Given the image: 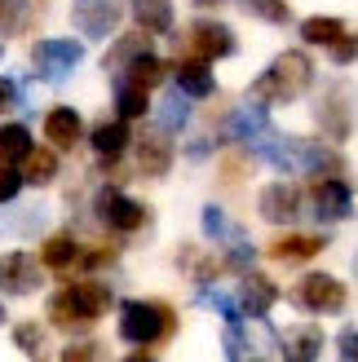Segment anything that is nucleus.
<instances>
[{
  "instance_id": "obj_39",
  "label": "nucleus",
  "mask_w": 358,
  "mask_h": 362,
  "mask_svg": "<svg viewBox=\"0 0 358 362\" xmlns=\"http://www.w3.org/2000/svg\"><path fill=\"white\" fill-rule=\"evenodd\" d=\"M115 257H120L115 247H93V252H80V269L88 274V269H102V265H111Z\"/></svg>"
},
{
  "instance_id": "obj_30",
  "label": "nucleus",
  "mask_w": 358,
  "mask_h": 362,
  "mask_svg": "<svg viewBox=\"0 0 358 362\" xmlns=\"http://www.w3.org/2000/svg\"><path fill=\"white\" fill-rule=\"evenodd\" d=\"M31 18H35V5H27V0H0V31L5 35L27 31Z\"/></svg>"
},
{
  "instance_id": "obj_15",
  "label": "nucleus",
  "mask_w": 358,
  "mask_h": 362,
  "mask_svg": "<svg viewBox=\"0 0 358 362\" xmlns=\"http://www.w3.org/2000/svg\"><path fill=\"white\" fill-rule=\"evenodd\" d=\"M275 300H279L275 279L257 274V269H243V283H239V310H243L248 318H265V314L275 310Z\"/></svg>"
},
{
  "instance_id": "obj_7",
  "label": "nucleus",
  "mask_w": 358,
  "mask_h": 362,
  "mask_svg": "<svg viewBox=\"0 0 358 362\" xmlns=\"http://www.w3.org/2000/svg\"><path fill=\"white\" fill-rule=\"evenodd\" d=\"M93 208H98V221H102L106 230H115V234H133V230L146 226V208H142L137 199H129L124 190H115V186L98 190Z\"/></svg>"
},
{
  "instance_id": "obj_6",
  "label": "nucleus",
  "mask_w": 358,
  "mask_h": 362,
  "mask_svg": "<svg viewBox=\"0 0 358 362\" xmlns=\"http://www.w3.org/2000/svg\"><path fill=\"white\" fill-rule=\"evenodd\" d=\"M235 31L217 18H195L190 23V35H186V53L190 58H204V62H217V58H235Z\"/></svg>"
},
{
  "instance_id": "obj_35",
  "label": "nucleus",
  "mask_w": 358,
  "mask_h": 362,
  "mask_svg": "<svg viewBox=\"0 0 358 362\" xmlns=\"http://www.w3.org/2000/svg\"><path fill=\"white\" fill-rule=\"evenodd\" d=\"M253 261H257V252H253V243H248V239L226 243V269H253Z\"/></svg>"
},
{
  "instance_id": "obj_37",
  "label": "nucleus",
  "mask_w": 358,
  "mask_h": 362,
  "mask_svg": "<svg viewBox=\"0 0 358 362\" xmlns=\"http://www.w3.org/2000/svg\"><path fill=\"white\" fill-rule=\"evenodd\" d=\"M226 358L230 362H265V358H248V336H243V327H230L226 332Z\"/></svg>"
},
{
  "instance_id": "obj_42",
  "label": "nucleus",
  "mask_w": 358,
  "mask_h": 362,
  "mask_svg": "<svg viewBox=\"0 0 358 362\" xmlns=\"http://www.w3.org/2000/svg\"><path fill=\"white\" fill-rule=\"evenodd\" d=\"M62 362H98V345H88V340H84V345H67Z\"/></svg>"
},
{
  "instance_id": "obj_5",
  "label": "nucleus",
  "mask_w": 358,
  "mask_h": 362,
  "mask_svg": "<svg viewBox=\"0 0 358 362\" xmlns=\"http://www.w3.org/2000/svg\"><path fill=\"white\" fill-rule=\"evenodd\" d=\"M345 300H350L345 283L323 274V269H314V274H306L292 287V305H296V310H306V314H341Z\"/></svg>"
},
{
  "instance_id": "obj_29",
  "label": "nucleus",
  "mask_w": 358,
  "mask_h": 362,
  "mask_svg": "<svg viewBox=\"0 0 358 362\" xmlns=\"http://www.w3.org/2000/svg\"><path fill=\"white\" fill-rule=\"evenodd\" d=\"M23 177L31 181V186H49V181L58 177V155H53L49 146H45V151H31V155L23 159Z\"/></svg>"
},
{
  "instance_id": "obj_45",
  "label": "nucleus",
  "mask_w": 358,
  "mask_h": 362,
  "mask_svg": "<svg viewBox=\"0 0 358 362\" xmlns=\"http://www.w3.org/2000/svg\"><path fill=\"white\" fill-rule=\"evenodd\" d=\"M195 5H200V9H212V5H221V0H195Z\"/></svg>"
},
{
  "instance_id": "obj_47",
  "label": "nucleus",
  "mask_w": 358,
  "mask_h": 362,
  "mask_svg": "<svg viewBox=\"0 0 358 362\" xmlns=\"http://www.w3.org/2000/svg\"><path fill=\"white\" fill-rule=\"evenodd\" d=\"M354 274H358V261H354Z\"/></svg>"
},
{
  "instance_id": "obj_17",
  "label": "nucleus",
  "mask_w": 358,
  "mask_h": 362,
  "mask_svg": "<svg viewBox=\"0 0 358 362\" xmlns=\"http://www.w3.org/2000/svg\"><path fill=\"white\" fill-rule=\"evenodd\" d=\"M173 168V146H168V133H142L137 137V173L146 177H164Z\"/></svg>"
},
{
  "instance_id": "obj_43",
  "label": "nucleus",
  "mask_w": 358,
  "mask_h": 362,
  "mask_svg": "<svg viewBox=\"0 0 358 362\" xmlns=\"http://www.w3.org/2000/svg\"><path fill=\"white\" fill-rule=\"evenodd\" d=\"M18 98H23V88H18L13 80H0V111H5V106H13Z\"/></svg>"
},
{
  "instance_id": "obj_3",
  "label": "nucleus",
  "mask_w": 358,
  "mask_h": 362,
  "mask_svg": "<svg viewBox=\"0 0 358 362\" xmlns=\"http://www.w3.org/2000/svg\"><path fill=\"white\" fill-rule=\"evenodd\" d=\"M177 332V314L164 300H124L120 305V340L129 345H159Z\"/></svg>"
},
{
  "instance_id": "obj_40",
  "label": "nucleus",
  "mask_w": 358,
  "mask_h": 362,
  "mask_svg": "<svg viewBox=\"0 0 358 362\" xmlns=\"http://www.w3.org/2000/svg\"><path fill=\"white\" fill-rule=\"evenodd\" d=\"M336 358H341V362H358V332L354 327H345L341 336H336Z\"/></svg>"
},
{
  "instance_id": "obj_36",
  "label": "nucleus",
  "mask_w": 358,
  "mask_h": 362,
  "mask_svg": "<svg viewBox=\"0 0 358 362\" xmlns=\"http://www.w3.org/2000/svg\"><path fill=\"white\" fill-rule=\"evenodd\" d=\"M23 173H18L13 164H0V204H13L18 199V190H23Z\"/></svg>"
},
{
  "instance_id": "obj_11",
  "label": "nucleus",
  "mask_w": 358,
  "mask_h": 362,
  "mask_svg": "<svg viewBox=\"0 0 358 362\" xmlns=\"http://www.w3.org/2000/svg\"><path fill=\"white\" fill-rule=\"evenodd\" d=\"M45 279V265H35L27 252H5L0 257V292L5 296H31Z\"/></svg>"
},
{
  "instance_id": "obj_44",
  "label": "nucleus",
  "mask_w": 358,
  "mask_h": 362,
  "mask_svg": "<svg viewBox=\"0 0 358 362\" xmlns=\"http://www.w3.org/2000/svg\"><path fill=\"white\" fill-rule=\"evenodd\" d=\"M124 362H155V358H151V354H129Z\"/></svg>"
},
{
  "instance_id": "obj_16",
  "label": "nucleus",
  "mask_w": 358,
  "mask_h": 362,
  "mask_svg": "<svg viewBox=\"0 0 358 362\" xmlns=\"http://www.w3.org/2000/svg\"><path fill=\"white\" fill-rule=\"evenodd\" d=\"M279 349H283V362H318V354H323V332H318L314 322L288 327L279 336Z\"/></svg>"
},
{
  "instance_id": "obj_46",
  "label": "nucleus",
  "mask_w": 358,
  "mask_h": 362,
  "mask_svg": "<svg viewBox=\"0 0 358 362\" xmlns=\"http://www.w3.org/2000/svg\"><path fill=\"white\" fill-rule=\"evenodd\" d=\"M0 322H5V305H0Z\"/></svg>"
},
{
  "instance_id": "obj_4",
  "label": "nucleus",
  "mask_w": 358,
  "mask_h": 362,
  "mask_svg": "<svg viewBox=\"0 0 358 362\" xmlns=\"http://www.w3.org/2000/svg\"><path fill=\"white\" fill-rule=\"evenodd\" d=\"M354 111H358L354 84H341V80H332L323 93H318V102H314V119H318V129H323L332 141H345L354 133Z\"/></svg>"
},
{
  "instance_id": "obj_22",
  "label": "nucleus",
  "mask_w": 358,
  "mask_h": 362,
  "mask_svg": "<svg viewBox=\"0 0 358 362\" xmlns=\"http://www.w3.org/2000/svg\"><path fill=\"white\" fill-rule=\"evenodd\" d=\"M129 119H106V124H98V129H93V137H88V141H93V151L102 155V159H120L124 151H129Z\"/></svg>"
},
{
  "instance_id": "obj_21",
  "label": "nucleus",
  "mask_w": 358,
  "mask_h": 362,
  "mask_svg": "<svg viewBox=\"0 0 358 362\" xmlns=\"http://www.w3.org/2000/svg\"><path fill=\"white\" fill-rule=\"evenodd\" d=\"M40 261L53 269V274H67V269H80V243L71 234H49L40 247Z\"/></svg>"
},
{
  "instance_id": "obj_13",
  "label": "nucleus",
  "mask_w": 358,
  "mask_h": 362,
  "mask_svg": "<svg viewBox=\"0 0 358 362\" xmlns=\"http://www.w3.org/2000/svg\"><path fill=\"white\" fill-rule=\"evenodd\" d=\"M265 133H270V115H265V102H257V98L235 106V111L226 115V137L230 141H243L248 151H253Z\"/></svg>"
},
{
  "instance_id": "obj_32",
  "label": "nucleus",
  "mask_w": 358,
  "mask_h": 362,
  "mask_svg": "<svg viewBox=\"0 0 358 362\" xmlns=\"http://www.w3.org/2000/svg\"><path fill=\"white\" fill-rule=\"evenodd\" d=\"M204 234H208V239H217V243H239L243 239V230L230 221L221 208H204Z\"/></svg>"
},
{
  "instance_id": "obj_41",
  "label": "nucleus",
  "mask_w": 358,
  "mask_h": 362,
  "mask_svg": "<svg viewBox=\"0 0 358 362\" xmlns=\"http://www.w3.org/2000/svg\"><path fill=\"white\" fill-rule=\"evenodd\" d=\"M13 340L27 354H35V349H40V327H35V322H23V327H13Z\"/></svg>"
},
{
  "instance_id": "obj_26",
  "label": "nucleus",
  "mask_w": 358,
  "mask_h": 362,
  "mask_svg": "<svg viewBox=\"0 0 358 362\" xmlns=\"http://www.w3.org/2000/svg\"><path fill=\"white\" fill-rule=\"evenodd\" d=\"M120 76L133 80V84H142V88L151 93V88H159V80L168 76V66H164V58H155V49H151V53H142V58H133L129 66L120 71Z\"/></svg>"
},
{
  "instance_id": "obj_19",
  "label": "nucleus",
  "mask_w": 358,
  "mask_h": 362,
  "mask_svg": "<svg viewBox=\"0 0 358 362\" xmlns=\"http://www.w3.org/2000/svg\"><path fill=\"white\" fill-rule=\"evenodd\" d=\"M45 137H49V146L71 151V146H80L84 124H80V115L71 111V106H53V111L45 115Z\"/></svg>"
},
{
  "instance_id": "obj_23",
  "label": "nucleus",
  "mask_w": 358,
  "mask_h": 362,
  "mask_svg": "<svg viewBox=\"0 0 358 362\" xmlns=\"http://www.w3.org/2000/svg\"><path fill=\"white\" fill-rule=\"evenodd\" d=\"M133 18L146 35H168L173 31V0H133Z\"/></svg>"
},
{
  "instance_id": "obj_18",
  "label": "nucleus",
  "mask_w": 358,
  "mask_h": 362,
  "mask_svg": "<svg viewBox=\"0 0 358 362\" xmlns=\"http://www.w3.org/2000/svg\"><path fill=\"white\" fill-rule=\"evenodd\" d=\"M173 76H177V88H182L190 102H195V98H212V93H217V76H212V66H208L204 58H182Z\"/></svg>"
},
{
  "instance_id": "obj_10",
  "label": "nucleus",
  "mask_w": 358,
  "mask_h": 362,
  "mask_svg": "<svg viewBox=\"0 0 358 362\" xmlns=\"http://www.w3.org/2000/svg\"><path fill=\"white\" fill-rule=\"evenodd\" d=\"M120 13H124V0H76L71 23L80 27L84 40H106L120 27Z\"/></svg>"
},
{
  "instance_id": "obj_31",
  "label": "nucleus",
  "mask_w": 358,
  "mask_h": 362,
  "mask_svg": "<svg viewBox=\"0 0 358 362\" xmlns=\"http://www.w3.org/2000/svg\"><path fill=\"white\" fill-rule=\"evenodd\" d=\"M142 53H151V40H146V31H137V35H124V40L111 49V58H106V66L111 71H124L133 58H142Z\"/></svg>"
},
{
  "instance_id": "obj_25",
  "label": "nucleus",
  "mask_w": 358,
  "mask_h": 362,
  "mask_svg": "<svg viewBox=\"0 0 358 362\" xmlns=\"http://www.w3.org/2000/svg\"><path fill=\"white\" fill-rule=\"evenodd\" d=\"M341 35H345V23H341V18H332V13H314V18H306V23H301V40H306V45L332 49Z\"/></svg>"
},
{
  "instance_id": "obj_33",
  "label": "nucleus",
  "mask_w": 358,
  "mask_h": 362,
  "mask_svg": "<svg viewBox=\"0 0 358 362\" xmlns=\"http://www.w3.org/2000/svg\"><path fill=\"white\" fill-rule=\"evenodd\" d=\"M239 5L253 13V18H261V23H275V27H283V23H292V9H288V0H239Z\"/></svg>"
},
{
  "instance_id": "obj_24",
  "label": "nucleus",
  "mask_w": 358,
  "mask_h": 362,
  "mask_svg": "<svg viewBox=\"0 0 358 362\" xmlns=\"http://www.w3.org/2000/svg\"><path fill=\"white\" fill-rule=\"evenodd\" d=\"M115 119H142V115H146L151 111V93H146V88H142V84H133V80H115Z\"/></svg>"
},
{
  "instance_id": "obj_28",
  "label": "nucleus",
  "mask_w": 358,
  "mask_h": 362,
  "mask_svg": "<svg viewBox=\"0 0 358 362\" xmlns=\"http://www.w3.org/2000/svg\"><path fill=\"white\" fill-rule=\"evenodd\" d=\"M190 124V98L182 93V88H168L164 102H159V129L164 133H177Z\"/></svg>"
},
{
  "instance_id": "obj_34",
  "label": "nucleus",
  "mask_w": 358,
  "mask_h": 362,
  "mask_svg": "<svg viewBox=\"0 0 358 362\" xmlns=\"http://www.w3.org/2000/svg\"><path fill=\"white\" fill-rule=\"evenodd\" d=\"M200 305H212L230 327H239V318H243V310H239V296H226V292H212V287H204L200 292Z\"/></svg>"
},
{
  "instance_id": "obj_12",
  "label": "nucleus",
  "mask_w": 358,
  "mask_h": 362,
  "mask_svg": "<svg viewBox=\"0 0 358 362\" xmlns=\"http://www.w3.org/2000/svg\"><path fill=\"white\" fill-rule=\"evenodd\" d=\"M292 173H306V177H336L341 173V155H336L328 141H314V137H296L292 141Z\"/></svg>"
},
{
  "instance_id": "obj_2",
  "label": "nucleus",
  "mask_w": 358,
  "mask_h": 362,
  "mask_svg": "<svg viewBox=\"0 0 358 362\" xmlns=\"http://www.w3.org/2000/svg\"><path fill=\"white\" fill-rule=\"evenodd\" d=\"M310 84H314V62L306 58V53H296V49H283L279 58L257 76L253 98L265 102V106H270V102L283 106V102H296Z\"/></svg>"
},
{
  "instance_id": "obj_8",
  "label": "nucleus",
  "mask_w": 358,
  "mask_h": 362,
  "mask_svg": "<svg viewBox=\"0 0 358 362\" xmlns=\"http://www.w3.org/2000/svg\"><path fill=\"white\" fill-rule=\"evenodd\" d=\"M80 58H84V49H80L76 40H40V45L31 49V66H35V76L49 80V84H62L71 71L80 66Z\"/></svg>"
},
{
  "instance_id": "obj_9",
  "label": "nucleus",
  "mask_w": 358,
  "mask_h": 362,
  "mask_svg": "<svg viewBox=\"0 0 358 362\" xmlns=\"http://www.w3.org/2000/svg\"><path fill=\"white\" fill-rule=\"evenodd\" d=\"M310 212H314L323 226L350 221V216H354V190L345 186L341 177H318L314 186H310Z\"/></svg>"
},
{
  "instance_id": "obj_27",
  "label": "nucleus",
  "mask_w": 358,
  "mask_h": 362,
  "mask_svg": "<svg viewBox=\"0 0 358 362\" xmlns=\"http://www.w3.org/2000/svg\"><path fill=\"white\" fill-rule=\"evenodd\" d=\"M31 133L27 124H0V164H23L31 155Z\"/></svg>"
},
{
  "instance_id": "obj_1",
  "label": "nucleus",
  "mask_w": 358,
  "mask_h": 362,
  "mask_svg": "<svg viewBox=\"0 0 358 362\" xmlns=\"http://www.w3.org/2000/svg\"><path fill=\"white\" fill-rule=\"evenodd\" d=\"M111 310V287L98 283V279H80L62 287L58 296H49V322L62 332H84Z\"/></svg>"
},
{
  "instance_id": "obj_38",
  "label": "nucleus",
  "mask_w": 358,
  "mask_h": 362,
  "mask_svg": "<svg viewBox=\"0 0 358 362\" xmlns=\"http://www.w3.org/2000/svg\"><path fill=\"white\" fill-rule=\"evenodd\" d=\"M354 58H358V35H350V31H345L341 40L332 45V62H336V66H350Z\"/></svg>"
},
{
  "instance_id": "obj_14",
  "label": "nucleus",
  "mask_w": 358,
  "mask_h": 362,
  "mask_svg": "<svg viewBox=\"0 0 358 362\" xmlns=\"http://www.w3.org/2000/svg\"><path fill=\"white\" fill-rule=\"evenodd\" d=\"M257 208H261V216L270 226H292L301 216V190L288 186V181H275V186H265L257 194Z\"/></svg>"
},
{
  "instance_id": "obj_20",
  "label": "nucleus",
  "mask_w": 358,
  "mask_h": 362,
  "mask_svg": "<svg viewBox=\"0 0 358 362\" xmlns=\"http://www.w3.org/2000/svg\"><path fill=\"white\" fill-rule=\"evenodd\" d=\"M328 247V239L323 234H283V239H275L270 243V257L275 261H310V257H318V252Z\"/></svg>"
}]
</instances>
